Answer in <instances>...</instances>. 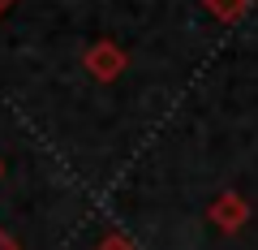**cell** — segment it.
<instances>
[{
    "label": "cell",
    "instance_id": "1",
    "mask_svg": "<svg viewBox=\"0 0 258 250\" xmlns=\"http://www.w3.org/2000/svg\"><path fill=\"white\" fill-rule=\"evenodd\" d=\"M86 65H91V74H95V78H116V74H120V65H125V56H120V47H116V43H95V47H91V56H86Z\"/></svg>",
    "mask_w": 258,
    "mask_h": 250
},
{
    "label": "cell",
    "instance_id": "2",
    "mask_svg": "<svg viewBox=\"0 0 258 250\" xmlns=\"http://www.w3.org/2000/svg\"><path fill=\"white\" fill-rule=\"evenodd\" d=\"M245 216H249V207H245V203H241V198H237V194H224V198H220V203H215V207H211V220H215V224H220V229H224V233H232V229H241V220H245Z\"/></svg>",
    "mask_w": 258,
    "mask_h": 250
},
{
    "label": "cell",
    "instance_id": "3",
    "mask_svg": "<svg viewBox=\"0 0 258 250\" xmlns=\"http://www.w3.org/2000/svg\"><path fill=\"white\" fill-rule=\"evenodd\" d=\"M207 9L215 13L220 22H232V18H241V9H245V0H207Z\"/></svg>",
    "mask_w": 258,
    "mask_h": 250
},
{
    "label": "cell",
    "instance_id": "4",
    "mask_svg": "<svg viewBox=\"0 0 258 250\" xmlns=\"http://www.w3.org/2000/svg\"><path fill=\"white\" fill-rule=\"evenodd\" d=\"M95 250H134V246H129L125 237H116V233H112V237H103V241H99Z\"/></svg>",
    "mask_w": 258,
    "mask_h": 250
},
{
    "label": "cell",
    "instance_id": "5",
    "mask_svg": "<svg viewBox=\"0 0 258 250\" xmlns=\"http://www.w3.org/2000/svg\"><path fill=\"white\" fill-rule=\"evenodd\" d=\"M0 250H18V246H13V241L5 237V233H0Z\"/></svg>",
    "mask_w": 258,
    "mask_h": 250
},
{
    "label": "cell",
    "instance_id": "6",
    "mask_svg": "<svg viewBox=\"0 0 258 250\" xmlns=\"http://www.w3.org/2000/svg\"><path fill=\"white\" fill-rule=\"evenodd\" d=\"M9 5H13V0H0V13H5V9H9Z\"/></svg>",
    "mask_w": 258,
    "mask_h": 250
}]
</instances>
